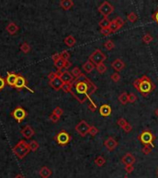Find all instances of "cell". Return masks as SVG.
Segmentation results:
<instances>
[{"instance_id":"17","label":"cell","mask_w":158,"mask_h":178,"mask_svg":"<svg viewBox=\"0 0 158 178\" xmlns=\"http://www.w3.org/2000/svg\"><path fill=\"white\" fill-rule=\"evenodd\" d=\"M14 87L17 90H22L23 88H25L26 87V79L21 75H18V78L16 83H15Z\"/></svg>"},{"instance_id":"51","label":"cell","mask_w":158,"mask_h":178,"mask_svg":"<svg viewBox=\"0 0 158 178\" xmlns=\"http://www.w3.org/2000/svg\"><path fill=\"white\" fill-rule=\"evenodd\" d=\"M152 19L154 20V21L158 24V8H157V10L152 15Z\"/></svg>"},{"instance_id":"29","label":"cell","mask_w":158,"mask_h":178,"mask_svg":"<svg viewBox=\"0 0 158 178\" xmlns=\"http://www.w3.org/2000/svg\"><path fill=\"white\" fill-rule=\"evenodd\" d=\"M95 69H96V71H97L99 73L103 74V73H105L106 72V70H107V67H106V66L105 65V63H100V64H98V65L95 66Z\"/></svg>"},{"instance_id":"14","label":"cell","mask_w":158,"mask_h":178,"mask_svg":"<svg viewBox=\"0 0 158 178\" xmlns=\"http://www.w3.org/2000/svg\"><path fill=\"white\" fill-rule=\"evenodd\" d=\"M121 161H122V163H123L125 166L126 165H133L136 162V159H135V157L132 155L131 153H127L121 159Z\"/></svg>"},{"instance_id":"1","label":"cell","mask_w":158,"mask_h":178,"mask_svg":"<svg viewBox=\"0 0 158 178\" xmlns=\"http://www.w3.org/2000/svg\"><path fill=\"white\" fill-rule=\"evenodd\" d=\"M71 85L72 90L70 94L81 104L84 103L89 96L94 94L97 90V86L83 73H81L78 78H75Z\"/></svg>"},{"instance_id":"3","label":"cell","mask_w":158,"mask_h":178,"mask_svg":"<svg viewBox=\"0 0 158 178\" xmlns=\"http://www.w3.org/2000/svg\"><path fill=\"white\" fill-rule=\"evenodd\" d=\"M13 153L16 155L19 160L23 159L30 153V147L29 144L25 140H19L18 143L13 147L12 149Z\"/></svg>"},{"instance_id":"5","label":"cell","mask_w":158,"mask_h":178,"mask_svg":"<svg viewBox=\"0 0 158 178\" xmlns=\"http://www.w3.org/2000/svg\"><path fill=\"white\" fill-rule=\"evenodd\" d=\"M54 139L55 142H57V144L59 146H67L71 140V136L67 131L61 130L60 132H58V133L55 135Z\"/></svg>"},{"instance_id":"54","label":"cell","mask_w":158,"mask_h":178,"mask_svg":"<svg viewBox=\"0 0 158 178\" xmlns=\"http://www.w3.org/2000/svg\"><path fill=\"white\" fill-rule=\"evenodd\" d=\"M14 178H25V177H24L22 175H20V174H19V175H17L15 176Z\"/></svg>"},{"instance_id":"2","label":"cell","mask_w":158,"mask_h":178,"mask_svg":"<svg viewBox=\"0 0 158 178\" xmlns=\"http://www.w3.org/2000/svg\"><path fill=\"white\" fill-rule=\"evenodd\" d=\"M133 86L145 98L155 89V84L147 75H142L141 77L134 80Z\"/></svg>"},{"instance_id":"30","label":"cell","mask_w":158,"mask_h":178,"mask_svg":"<svg viewBox=\"0 0 158 178\" xmlns=\"http://www.w3.org/2000/svg\"><path fill=\"white\" fill-rule=\"evenodd\" d=\"M29 147H30V151H36L39 149V144L36 140H32L29 143Z\"/></svg>"},{"instance_id":"28","label":"cell","mask_w":158,"mask_h":178,"mask_svg":"<svg viewBox=\"0 0 158 178\" xmlns=\"http://www.w3.org/2000/svg\"><path fill=\"white\" fill-rule=\"evenodd\" d=\"M110 22L108 20V18H103L99 22V26L101 28H108L109 27V24H110Z\"/></svg>"},{"instance_id":"15","label":"cell","mask_w":158,"mask_h":178,"mask_svg":"<svg viewBox=\"0 0 158 178\" xmlns=\"http://www.w3.org/2000/svg\"><path fill=\"white\" fill-rule=\"evenodd\" d=\"M20 133L22 134V135L25 137V138L30 139L34 135V130L33 129V127L30 125H26L23 129H21Z\"/></svg>"},{"instance_id":"11","label":"cell","mask_w":158,"mask_h":178,"mask_svg":"<svg viewBox=\"0 0 158 178\" xmlns=\"http://www.w3.org/2000/svg\"><path fill=\"white\" fill-rule=\"evenodd\" d=\"M104 146L106 147V149H107L108 151H113L116 147L119 146V143L114 137L109 136L108 138L104 142Z\"/></svg>"},{"instance_id":"21","label":"cell","mask_w":158,"mask_h":178,"mask_svg":"<svg viewBox=\"0 0 158 178\" xmlns=\"http://www.w3.org/2000/svg\"><path fill=\"white\" fill-rule=\"evenodd\" d=\"M39 175L42 178H49L51 175H52V171H51L48 167L44 166L40 169L39 171Z\"/></svg>"},{"instance_id":"6","label":"cell","mask_w":158,"mask_h":178,"mask_svg":"<svg viewBox=\"0 0 158 178\" xmlns=\"http://www.w3.org/2000/svg\"><path fill=\"white\" fill-rule=\"evenodd\" d=\"M105 59H106V56L100 49H95L89 57V60L93 62L95 66L100 63H104Z\"/></svg>"},{"instance_id":"39","label":"cell","mask_w":158,"mask_h":178,"mask_svg":"<svg viewBox=\"0 0 158 178\" xmlns=\"http://www.w3.org/2000/svg\"><path fill=\"white\" fill-rule=\"evenodd\" d=\"M116 124H118V125L120 127V128L123 129L124 127L128 124V123H127V121L124 119V118H119L118 121H116Z\"/></svg>"},{"instance_id":"57","label":"cell","mask_w":158,"mask_h":178,"mask_svg":"<svg viewBox=\"0 0 158 178\" xmlns=\"http://www.w3.org/2000/svg\"><path fill=\"white\" fill-rule=\"evenodd\" d=\"M123 178H129V177H128V176H124Z\"/></svg>"},{"instance_id":"12","label":"cell","mask_w":158,"mask_h":178,"mask_svg":"<svg viewBox=\"0 0 158 178\" xmlns=\"http://www.w3.org/2000/svg\"><path fill=\"white\" fill-rule=\"evenodd\" d=\"M54 65H55V67H57L58 71H62L63 69H66V70L69 69L71 66V63L69 60H65L60 58L59 59L57 60V61L54 62Z\"/></svg>"},{"instance_id":"48","label":"cell","mask_w":158,"mask_h":178,"mask_svg":"<svg viewBox=\"0 0 158 178\" xmlns=\"http://www.w3.org/2000/svg\"><path fill=\"white\" fill-rule=\"evenodd\" d=\"M125 171H126L127 174H131V172L134 171L133 165H126L125 166Z\"/></svg>"},{"instance_id":"49","label":"cell","mask_w":158,"mask_h":178,"mask_svg":"<svg viewBox=\"0 0 158 178\" xmlns=\"http://www.w3.org/2000/svg\"><path fill=\"white\" fill-rule=\"evenodd\" d=\"M6 85V79H4L2 76H0V91H2Z\"/></svg>"},{"instance_id":"43","label":"cell","mask_w":158,"mask_h":178,"mask_svg":"<svg viewBox=\"0 0 158 178\" xmlns=\"http://www.w3.org/2000/svg\"><path fill=\"white\" fill-rule=\"evenodd\" d=\"M114 21L116 22V24H118V26L119 27V29L125 24V22H124V21H123V19H122L121 17H116V18L114 20Z\"/></svg>"},{"instance_id":"4","label":"cell","mask_w":158,"mask_h":178,"mask_svg":"<svg viewBox=\"0 0 158 178\" xmlns=\"http://www.w3.org/2000/svg\"><path fill=\"white\" fill-rule=\"evenodd\" d=\"M139 141L142 145H151L152 147H155L154 141L155 140V135L152 133L150 130H144L142 131L138 136Z\"/></svg>"},{"instance_id":"55","label":"cell","mask_w":158,"mask_h":178,"mask_svg":"<svg viewBox=\"0 0 158 178\" xmlns=\"http://www.w3.org/2000/svg\"><path fill=\"white\" fill-rule=\"evenodd\" d=\"M155 115H156V116L158 117V108H157V109L155 110Z\"/></svg>"},{"instance_id":"36","label":"cell","mask_w":158,"mask_h":178,"mask_svg":"<svg viewBox=\"0 0 158 178\" xmlns=\"http://www.w3.org/2000/svg\"><path fill=\"white\" fill-rule=\"evenodd\" d=\"M152 40H154V37H152V35L149 34H146L143 35V36H142V41H143L145 44H150Z\"/></svg>"},{"instance_id":"16","label":"cell","mask_w":158,"mask_h":178,"mask_svg":"<svg viewBox=\"0 0 158 178\" xmlns=\"http://www.w3.org/2000/svg\"><path fill=\"white\" fill-rule=\"evenodd\" d=\"M111 67L113 68L116 73H119V72H121L122 70H124L125 63L122 61L120 59H116L111 63Z\"/></svg>"},{"instance_id":"47","label":"cell","mask_w":158,"mask_h":178,"mask_svg":"<svg viewBox=\"0 0 158 178\" xmlns=\"http://www.w3.org/2000/svg\"><path fill=\"white\" fill-rule=\"evenodd\" d=\"M136 100H137V96H136L134 93H130V94L129 95V102L134 103Z\"/></svg>"},{"instance_id":"45","label":"cell","mask_w":158,"mask_h":178,"mask_svg":"<svg viewBox=\"0 0 158 178\" xmlns=\"http://www.w3.org/2000/svg\"><path fill=\"white\" fill-rule=\"evenodd\" d=\"M100 32L103 35H105V36H106V35H109L110 34H112L111 30L109 28H101Z\"/></svg>"},{"instance_id":"31","label":"cell","mask_w":158,"mask_h":178,"mask_svg":"<svg viewBox=\"0 0 158 178\" xmlns=\"http://www.w3.org/2000/svg\"><path fill=\"white\" fill-rule=\"evenodd\" d=\"M152 149H154V147H152L151 145H144L143 147L141 149V152L145 155H149L152 152Z\"/></svg>"},{"instance_id":"52","label":"cell","mask_w":158,"mask_h":178,"mask_svg":"<svg viewBox=\"0 0 158 178\" xmlns=\"http://www.w3.org/2000/svg\"><path fill=\"white\" fill-rule=\"evenodd\" d=\"M123 130L126 132V133H129V132H130V131L132 130V126H131L130 124H127V125L124 127V128H123Z\"/></svg>"},{"instance_id":"19","label":"cell","mask_w":158,"mask_h":178,"mask_svg":"<svg viewBox=\"0 0 158 178\" xmlns=\"http://www.w3.org/2000/svg\"><path fill=\"white\" fill-rule=\"evenodd\" d=\"M99 112L103 117H108V116H110V114L112 112L111 107L109 105H106V104L102 105L99 108Z\"/></svg>"},{"instance_id":"46","label":"cell","mask_w":158,"mask_h":178,"mask_svg":"<svg viewBox=\"0 0 158 178\" xmlns=\"http://www.w3.org/2000/svg\"><path fill=\"white\" fill-rule=\"evenodd\" d=\"M49 118H50L51 121H52V123H54V124L58 123V121H59V119H60L58 116H57V115H55V114H54L53 112H52V114L50 115V117H49Z\"/></svg>"},{"instance_id":"33","label":"cell","mask_w":158,"mask_h":178,"mask_svg":"<svg viewBox=\"0 0 158 178\" xmlns=\"http://www.w3.org/2000/svg\"><path fill=\"white\" fill-rule=\"evenodd\" d=\"M108 28L111 30L112 33H115V32L118 31V30H119V27L118 26V24L116 23V22L114 21V20L110 22V24H109V27Z\"/></svg>"},{"instance_id":"24","label":"cell","mask_w":158,"mask_h":178,"mask_svg":"<svg viewBox=\"0 0 158 178\" xmlns=\"http://www.w3.org/2000/svg\"><path fill=\"white\" fill-rule=\"evenodd\" d=\"M64 43H65L66 45H68V47H73V45H75L76 39H75V37L73 36V35H68V36L64 39Z\"/></svg>"},{"instance_id":"10","label":"cell","mask_w":158,"mask_h":178,"mask_svg":"<svg viewBox=\"0 0 158 178\" xmlns=\"http://www.w3.org/2000/svg\"><path fill=\"white\" fill-rule=\"evenodd\" d=\"M57 74L58 77L61 79V81L64 84H71L74 81V77L73 75L71 74V73H69V71L65 70V71H58Z\"/></svg>"},{"instance_id":"44","label":"cell","mask_w":158,"mask_h":178,"mask_svg":"<svg viewBox=\"0 0 158 178\" xmlns=\"http://www.w3.org/2000/svg\"><path fill=\"white\" fill-rule=\"evenodd\" d=\"M53 113L55 114L57 116H58L59 118L61 117V115L63 114V110L60 108V107H57V108H55V110H53Z\"/></svg>"},{"instance_id":"41","label":"cell","mask_w":158,"mask_h":178,"mask_svg":"<svg viewBox=\"0 0 158 178\" xmlns=\"http://www.w3.org/2000/svg\"><path fill=\"white\" fill-rule=\"evenodd\" d=\"M60 57H61V59H63L65 60H69L70 58V54L69 51H67V50H64V51L60 53Z\"/></svg>"},{"instance_id":"37","label":"cell","mask_w":158,"mask_h":178,"mask_svg":"<svg viewBox=\"0 0 158 178\" xmlns=\"http://www.w3.org/2000/svg\"><path fill=\"white\" fill-rule=\"evenodd\" d=\"M115 47V44L112 40H107L105 43V48L107 49V50H112Z\"/></svg>"},{"instance_id":"8","label":"cell","mask_w":158,"mask_h":178,"mask_svg":"<svg viewBox=\"0 0 158 178\" xmlns=\"http://www.w3.org/2000/svg\"><path fill=\"white\" fill-rule=\"evenodd\" d=\"M98 11L103 15L104 18H107V16L114 11V7L112 6V5L107 2V1H104L102 3L99 8H98Z\"/></svg>"},{"instance_id":"34","label":"cell","mask_w":158,"mask_h":178,"mask_svg":"<svg viewBox=\"0 0 158 178\" xmlns=\"http://www.w3.org/2000/svg\"><path fill=\"white\" fill-rule=\"evenodd\" d=\"M99 133V130L96 128L95 126H94V125H91V126H90V129H89V135H91V136H95L96 135H97Z\"/></svg>"},{"instance_id":"42","label":"cell","mask_w":158,"mask_h":178,"mask_svg":"<svg viewBox=\"0 0 158 178\" xmlns=\"http://www.w3.org/2000/svg\"><path fill=\"white\" fill-rule=\"evenodd\" d=\"M111 80L113 81V82H115V83H118L119 81L120 80V75H119V73H112L111 74Z\"/></svg>"},{"instance_id":"53","label":"cell","mask_w":158,"mask_h":178,"mask_svg":"<svg viewBox=\"0 0 158 178\" xmlns=\"http://www.w3.org/2000/svg\"><path fill=\"white\" fill-rule=\"evenodd\" d=\"M61 57H60V53H57V54H54L53 56H52V59L54 60V62L55 61H57L58 59H59Z\"/></svg>"},{"instance_id":"40","label":"cell","mask_w":158,"mask_h":178,"mask_svg":"<svg viewBox=\"0 0 158 178\" xmlns=\"http://www.w3.org/2000/svg\"><path fill=\"white\" fill-rule=\"evenodd\" d=\"M62 90L65 93H70L71 90H72V85H71V84H64Z\"/></svg>"},{"instance_id":"56","label":"cell","mask_w":158,"mask_h":178,"mask_svg":"<svg viewBox=\"0 0 158 178\" xmlns=\"http://www.w3.org/2000/svg\"><path fill=\"white\" fill-rule=\"evenodd\" d=\"M156 174H157V175H158V168H157V171H156Z\"/></svg>"},{"instance_id":"22","label":"cell","mask_w":158,"mask_h":178,"mask_svg":"<svg viewBox=\"0 0 158 178\" xmlns=\"http://www.w3.org/2000/svg\"><path fill=\"white\" fill-rule=\"evenodd\" d=\"M59 6L62 8L64 10H69L74 6V2L72 0H62L59 3Z\"/></svg>"},{"instance_id":"32","label":"cell","mask_w":158,"mask_h":178,"mask_svg":"<svg viewBox=\"0 0 158 178\" xmlns=\"http://www.w3.org/2000/svg\"><path fill=\"white\" fill-rule=\"evenodd\" d=\"M127 19H128V21H130V22H136L137 20H138V16H137V14L135 12H130L128 14Z\"/></svg>"},{"instance_id":"7","label":"cell","mask_w":158,"mask_h":178,"mask_svg":"<svg viewBox=\"0 0 158 178\" xmlns=\"http://www.w3.org/2000/svg\"><path fill=\"white\" fill-rule=\"evenodd\" d=\"M10 116H11L16 121H18V123H21V121L27 117V111L26 110H24L22 107H17V108H15L11 111Z\"/></svg>"},{"instance_id":"35","label":"cell","mask_w":158,"mask_h":178,"mask_svg":"<svg viewBox=\"0 0 158 178\" xmlns=\"http://www.w3.org/2000/svg\"><path fill=\"white\" fill-rule=\"evenodd\" d=\"M88 100H89V104H88L89 110H91V111H95L96 110H97V106L94 104V102L93 101V99L91 98V96H89V98H88Z\"/></svg>"},{"instance_id":"25","label":"cell","mask_w":158,"mask_h":178,"mask_svg":"<svg viewBox=\"0 0 158 178\" xmlns=\"http://www.w3.org/2000/svg\"><path fill=\"white\" fill-rule=\"evenodd\" d=\"M119 101L122 105H126L129 102V95L126 92H123L119 96Z\"/></svg>"},{"instance_id":"50","label":"cell","mask_w":158,"mask_h":178,"mask_svg":"<svg viewBox=\"0 0 158 178\" xmlns=\"http://www.w3.org/2000/svg\"><path fill=\"white\" fill-rule=\"evenodd\" d=\"M57 76H58L57 73H55V72H51V73L48 74V79H49V81H52V80H54L55 77H57Z\"/></svg>"},{"instance_id":"27","label":"cell","mask_w":158,"mask_h":178,"mask_svg":"<svg viewBox=\"0 0 158 178\" xmlns=\"http://www.w3.org/2000/svg\"><path fill=\"white\" fill-rule=\"evenodd\" d=\"M19 49L21 50L24 54H27V53H29L30 51V45L27 42H24V43H22L21 45H20Z\"/></svg>"},{"instance_id":"18","label":"cell","mask_w":158,"mask_h":178,"mask_svg":"<svg viewBox=\"0 0 158 178\" xmlns=\"http://www.w3.org/2000/svg\"><path fill=\"white\" fill-rule=\"evenodd\" d=\"M18 75L19 74H16L14 73H8L7 75V78H6V84L9 86L14 87L15 83H16L17 78H18Z\"/></svg>"},{"instance_id":"26","label":"cell","mask_w":158,"mask_h":178,"mask_svg":"<svg viewBox=\"0 0 158 178\" xmlns=\"http://www.w3.org/2000/svg\"><path fill=\"white\" fill-rule=\"evenodd\" d=\"M94 163L97 165L98 167H102V166H104L105 163V159L103 156H98V157L95 158Z\"/></svg>"},{"instance_id":"23","label":"cell","mask_w":158,"mask_h":178,"mask_svg":"<svg viewBox=\"0 0 158 178\" xmlns=\"http://www.w3.org/2000/svg\"><path fill=\"white\" fill-rule=\"evenodd\" d=\"M82 69L84 70L85 73H91V72H93V71L95 69V65H94L93 62H91V61H90V60H87V61H86V62L82 65Z\"/></svg>"},{"instance_id":"20","label":"cell","mask_w":158,"mask_h":178,"mask_svg":"<svg viewBox=\"0 0 158 178\" xmlns=\"http://www.w3.org/2000/svg\"><path fill=\"white\" fill-rule=\"evenodd\" d=\"M6 30H7V32L9 34H16L19 31V26L16 24V23H14V22H9L7 26H6Z\"/></svg>"},{"instance_id":"13","label":"cell","mask_w":158,"mask_h":178,"mask_svg":"<svg viewBox=\"0 0 158 178\" xmlns=\"http://www.w3.org/2000/svg\"><path fill=\"white\" fill-rule=\"evenodd\" d=\"M49 84L50 86L52 87L53 89H55V91H58V90H61L63 87L64 85V83L61 81V79L58 77V76H57L54 80L52 81H49Z\"/></svg>"},{"instance_id":"9","label":"cell","mask_w":158,"mask_h":178,"mask_svg":"<svg viewBox=\"0 0 158 178\" xmlns=\"http://www.w3.org/2000/svg\"><path fill=\"white\" fill-rule=\"evenodd\" d=\"M90 126L88 124H87V121L82 120V121H80V123L75 126V130L76 132L80 135V136H82L84 137L86 135H87L89 133V129H90Z\"/></svg>"},{"instance_id":"38","label":"cell","mask_w":158,"mask_h":178,"mask_svg":"<svg viewBox=\"0 0 158 178\" xmlns=\"http://www.w3.org/2000/svg\"><path fill=\"white\" fill-rule=\"evenodd\" d=\"M70 73H71V74L73 75V77H74V78H78L79 76H80L81 73H82L80 72V68H78V67H75V68H73V69H72V71H71Z\"/></svg>"}]
</instances>
